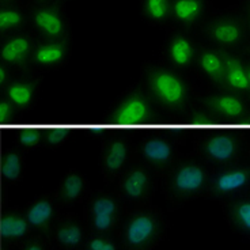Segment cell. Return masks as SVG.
<instances>
[{
	"mask_svg": "<svg viewBox=\"0 0 250 250\" xmlns=\"http://www.w3.org/2000/svg\"><path fill=\"white\" fill-rule=\"evenodd\" d=\"M154 88L158 95L169 104H175L184 97L182 83L170 74H158L154 79Z\"/></svg>",
	"mask_w": 250,
	"mask_h": 250,
	"instance_id": "obj_1",
	"label": "cell"
},
{
	"mask_svg": "<svg viewBox=\"0 0 250 250\" xmlns=\"http://www.w3.org/2000/svg\"><path fill=\"white\" fill-rule=\"evenodd\" d=\"M147 107L142 100L133 98L128 101L124 106L121 107L116 116V123L124 126H131L133 124H138L146 117Z\"/></svg>",
	"mask_w": 250,
	"mask_h": 250,
	"instance_id": "obj_2",
	"label": "cell"
},
{
	"mask_svg": "<svg viewBox=\"0 0 250 250\" xmlns=\"http://www.w3.org/2000/svg\"><path fill=\"white\" fill-rule=\"evenodd\" d=\"M154 230V222L148 216H139L133 219L126 231L128 241L133 245H139L144 242L147 238L150 237Z\"/></svg>",
	"mask_w": 250,
	"mask_h": 250,
	"instance_id": "obj_3",
	"label": "cell"
},
{
	"mask_svg": "<svg viewBox=\"0 0 250 250\" xmlns=\"http://www.w3.org/2000/svg\"><path fill=\"white\" fill-rule=\"evenodd\" d=\"M116 211V206L110 199H98L94 203V225L98 230H106L112 226V219Z\"/></svg>",
	"mask_w": 250,
	"mask_h": 250,
	"instance_id": "obj_4",
	"label": "cell"
},
{
	"mask_svg": "<svg viewBox=\"0 0 250 250\" xmlns=\"http://www.w3.org/2000/svg\"><path fill=\"white\" fill-rule=\"evenodd\" d=\"M204 180V174L199 167L189 166L180 170L175 178V185L181 190H196Z\"/></svg>",
	"mask_w": 250,
	"mask_h": 250,
	"instance_id": "obj_5",
	"label": "cell"
},
{
	"mask_svg": "<svg viewBox=\"0 0 250 250\" xmlns=\"http://www.w3.org/2000/svg\"><path fill=\"white\" fill-rule=\"evenodd\" d=\"M34 19L38 27L49 36H57L62 30V19L52 11H40Z\"/></svg>",
	"mask_w": 250,
	"mask_h": 250,
	"instance_id": "obj_6",
	"label": "cell"
},
{
	"mask_svg": "<svg viewBox=\"0 0 250 250\" xmlns=\"http://www.w3.org/2000/svg\"><path fill=\"white\" fill-rule=\"evenodd\" d=\"M27 50H29V41L26 38H14L4 45L1 50V56L7 62H18L27 53Z\"/></svg>",
	"mask_w": 250,
	"mask_h": 250,
	"instance_id": "obj_7",
	"label": "cell"
},
{
	"mask_svg": "<svg viewBox=\"0 0 250 250\" xmlns=\"http://www.w3.org/2000/svg\"><path fill=\"white\" fill-rule=\"evenodd\" d=\"M208 152L216 158L219 161H225L227 158H230L234 151V144L229 138L226 136H218L209 140V143L207 146Z\"/></svg>",
	"mask_w": 250,
	"mask_h": 250,
	"instance_id": "obj_8",
	"label": "cell"
},
{
	"mask_svg": "<svg viewBox=\"0 0 250 250\" xmlns=\"http://www.w3.org/2000/svg\"><path fill=\"white\" fill-rule=\"evenodd\" d=\"M27 230V223L17 216H6L1 220V235L4 238L22 237Z\"/></svg>",
	"mask_w": 250,
	"mask_h": 250,
	"instance_id": "obj_9",
	"label": "cell"
},
{
	"mask_svg": "<svg viewBox=\"0 0 250 250\" xmlns=\"http://www.w3.org/2000/svg\"><path fill=\"white\" fill-rule=\"evenodd\" d=\"M200 11V3L197 0H177L174 4L175 17L181 21H192Z\"/></svg>",
	"mask_w": 250,
	"mask_h": 250,
	"instance_id": "obj_10",
	"label": "cell"
},
{
	"mask_svg": "<svg viewBox=\"0 0 250 250\" xmlns=\"http://www.w3.org/2000/svg\"><path fill=\"white\" fill-rule=\"evenodd\" d=\"M144 154L151 161L163 162L170 156V147L169 144L162 140H150L144 146Z\"/></svg>",
	"mask_w": 250,
	"mask_h": 250,
	"instance_id": "obj_11",
	"label": "cell"
},
{
	"mask_svg": "<svg viewBox=\"0 0 250 250\" xmlns=\"http://www.w3.org/2000/svg\"><path fill=\"white\" fill-rule=\"evenodd\" d=\"M170 55L173 57L177 64L184 65L190 60L192 56V46L189 44V41L185 38H177L174 40V42L171 44L170 48Z\"/></svg>",
	"mask_w": 250,
	"mask_h": 250,
	"instance_id": "obj_12",
	"label": "cell"
},
{
	"mask_svg": "<svg viewBox=\"0 0 250 250\" xmlns=\"http://www.w3.org/2000/svg\"><path fill=\"white\" fill-rule=\"evenodd\" d=\"M52 215V206L48 201H38L27 212V219L33 226H42Z\"/></svg>",
	"mask_w": 250,
	"mask_h": 250,
	"instance_id": "obj_13",
	"label": "cell"
},
{
	"mask_svg": "<svg viewBox=\"0 0 250 250\" xmlns=\"http://www.w3.org/2000/svg\"><path fill=\"white\" fill-rule=\"evenodd\" d=\"M147 182V177L143 171L136 170L131 174L128 175L126 181H125V192L131 197H139L143 193V189Z\"/></svg>",
	"mask_w": 250,
	"mask_h": 250,
	"instance_id": "obj_14",
	"label": "cell"
},
{
	"mask_svg": "<svg viewBox=\"0 0 250 250\" xmlns=\"http://www.w3.org/2000/svg\"><path fill=\"white\" fill-rule=\"evenodd\" d=\"M227 67H229V82L231 86L237 88H246L249 86V78L245 75L237 60L232 59L227 60Z\"/></svg>",
	"mask_w": 250,
	"mask_h": 250,
	"instance_id": "obj_15",
	"label": "cell"
},
{
	"mask_svg": "<svg viewBox=\"0 0 250 250\" xmlns=\"http://www.w3.org/2000/svg\"><path fill=\"white\" fill-rule=\"evenodd\" d=\"M213 36L223 44H232L239 38V29L234 23H220L215 27Z\"/></svg>",
	"mask_w": 250,
	"mask_h": 250,
	"instance_id": "obj_16",
	"label": "cell"
},
{
	"mask_svg": "<svg viewBox=\"0 0 250 250\" xmlns=\"http://www.w3.org/2000/svg\"><path fill=\"white\" fill-rule=\"evenodd\" d=\"M246 182V174L244 171H235V173H229V174L222 175L219 178L218 187L223 192H230L237 188L242 187Z\"/></svg>",
	"mask_w": 250,
	"mask_h": 250,
	"instance_id": "obj_17",
	"label": "cell"
},
{
	"mask_svg": "<svg viewBox=\"0 0 250 250\" xmlns=\"http://www.w3.org/2000/svg\"><path fill=\"white\" fill-rule=\"evenodd\" d=\"M62 46L59 45H48V46H42L37 50V60L42 64H53L62 60Z\"/></svg>",
	"mask_w": 250,
	"mask_h": 250,
	"instance_id": "obj_18",
	"label": "cell"
},
{
	"mask_svg": "<svg viewBox=\"0 0 250 250\" xmlns=\"http://www.w3.org/2000/svg\"><path fill=\"white\" fill-rule=\"evenodd\" d=\"M125 155H126V151H125L124 144L120 143V142L113 143L106 156V166L109 169L117 170L124 163Z\"/></svg>",
	"mask_w": 250,
	"mask_h": 250,
	"instance_id": "obj_19",
	"label": "cell"
},
{
	"mask_svg": "<svg viewBox=\"0 0 250 250\" xmlns=\"http://www.w3.org/2000/svg\"><path fill=\"white\" fill-rule=\"evenodd\" d=\"M3 175L8 180H15L21 173V162L17 154H8L3 162Z\"/></svg>",
	"mask_w": 250,
	"mask_h": 250,
	"instance_id": "obj_20",
	"label": "cell"
},
{
	"mask_svg": "<svg viewBox=\"0 0 250 250\" xmlns=\"http://www.w3.org/2000/svg\"><path fill=\"white\" fill-rule=\"evenodd\" d=\"M8 95L15 104L23 106L26 104H29V101H30L31 88L29 86H25V84H15L13 87H10Z\"/></svg>",
	"mask_w": 250,
	"mask_h": 250,
	"instance_id": "obj_21",
	"label": "cell"
},
{
	"mask_svg": "<svg viewBox=\"0 0 250 250\" xmlns=\"http://www.w3.org/2000/svg\"><path fill=\"white\" fill-rule=\"evenodd\" d=\"M216 105H218V107L222 112H225L229 116H238L239 113L242 112L241 102L235 100V98H232V97H223V98H220L216 102Z\"/></svg>",
	"mask_w": 250,
	"mask_h": 250,
	"instance_id": "obj_22",
	"label": "cell"
},
{
	"mask_svg": "<svg viewBox=\"0 0 250 250\" xmlns=\"http://www.w3.org/2000/svg\"><path fill=\"white\" fill-rule=\"evenodd\" d=\"M82 188H83V182H82L81 177L69 175L64 182V194L68 199H75L81 194Z\"/></svg>",
	"mask_w": 250,
	"mask_h": 250,
	"instance_id": "obj_23",
	"label": "cell"
},
{
	"mask_svg": "<svg viewBox=\"0 0 250 250\" xmlns=\"http://www.w3.org/2000/svg\"><path fill=\"white\" fill-rule=\"evenodd\" d=\"M81 230L75 226H65L59 231V239L65 245H75L81 239Z\"/></svg>",
	"mask_w": 250,
	"mask_h": 250,
	"instance_id": "obj_24",
	"label": "cell"
},
{
	"mask_svg": "<svg viewBox=\"0 0 250 250\" xmlns=\"http://www.w3.org/2000/svg\"><path fill=\"white\" fill-rule=\"evenodd\" d=\"M201 65L206 71L207 74H211V75H216L220 72L222 68V64H220V59L213 53H206L203 59H201Z\"/></svg>",
	"mask_w": 250,
	"mask_h": 250,
	"instance_id": "obj_25",
	"label": "cell"
},
{
	"mask_svg": "<svg viewBox=\"0 0 250 250\" xmlns=\"http://www.w3.org/2000/svg\"><path fill=\"white\" fill-rule=\"evenodd\" d=\"M147 10L152 18L162 19L167 11L166 0H147Z\"/></svg>",
	"mask_w": 250,
	"mask_h": 250,
	"instance_id": "obj_26",
	"label": "cell"
},
{
	"mask_svg": "<svg viewBox=\"0 0 250 250\" xmlns=\"http://www.w3.org/2000/svg\"><path fill=\"white\" fill-rule=\"evenodd\" d=\"M22 17L21 14L17 11H11V10H4L0 13V27L1 29H8L11 26H17L21 23Z\"/></svg>",
	"mask_w": 250,
	"mask_h": 250,
	"instance_id": "obj_27",
	"label": "cell"
},
{
	"mask_svg": "<svg viewBox=\"0 0 250 250\" xmlns=\"http://www.w3.org/2000/svg\"><path fill=\"white\" fill-rule=\"evenodd\" d=\"M238 216L241 219V222L244 223L248 229L250 230V204L246 203V204H242L238 209Z\"/></svg>",
	"mask_w": 250,
	"mask_h": 250,
	"instance_id": "obj_28",
	"label": "cell"
},
{
	"mask_svg": "<svg viewBox=\"0 0 250 250\" xmlns=\"http://www.w3.org/2000/svg\"><path fill=\"white\" fill-rule=\"evenodd\" d=\"M90 248H91V250H116L114 245L107 242V241H104V239H94V241H91Z\"/></svg>",
	"mask_w": 250,
	"mask_h": 250,
	"instance_id": "obj_29",
	"label": "cell"
},
{
	"mask_svg": "<svg viewBox=\"0 0 250 250\" xmlns=\"http://www.w3.org/2000/svg\"><path fill=\"white\" fill-rule=\"evenodd\" d=\"M38 133L36 132H29V133H23V135H21V142L26 146H33V144H36L38 142Z\"/></svg>",
	"mask_w": 250,
	"mask_h": 250,
	"instance_id": "obj_30",
	"label": "cell"
},
{
	"mask_svg": "<svg viewBox=\"0 0 250 250\" xmlns=\"http://www.w3.org/2000/svg\"><path fill=\"white\" fill-rule=\"evenodd\" d=\"M64 138H65V135H62V133H60V132L56 131V129L52 132V133H49V135H48V140H49L50 143H53V144L62 142Z\"/></svg>",
	"mask_w": 250,
	"mask_h": 250,
	"instance_id": "obj_31",
	"label": "cell"
},
{
	"mask_svg": "<svg viewBox=\"0 0 250 250\" xmlns=\"http://www.w3.org/2000/svg\"><path fill=\"white\" fill-rule=\"evenodd\" d=\"M10 106H8V104L7 102H1V105H0V121H6L7 117H8V114H10Z\"/></svg>",
	"mask_w": 250,
	"mask_h": 250,
	"instance_id": "obj_32",
	"label": "cell"
},
{
	"mask_svg": "<svg viewBox=\"0 0 250 250\" xmlns=\"http://www.w3.org/2000/svg\"><path fill=\"white\" fill-rule=\"evenodd\" d=\"M4 79H6V71L1 68L0 69V82H4Z\"/></svg>",
	"mask_w": 250,
	"mask_h": 250,
	"instance_id": "obj_33",
	"label": "cell"
},
{
	"mask_svg": "<svg viewBox=\"0 0 250 250\" xmlns=\"http://www.w3.org/2000/svg\"><path fill=\"white\" fill-rule=\"evenodd\" d=\"M27 250H41V248L40 246H37V245H33V246H30Z\"/></svg>",
	"mask_w": 250,
	"mask_h": 250,
	"instance_id": "obj_34",
	"label": "cell"
},
{
	"mask_svg": "<svg viewBox=\"0 0 250 250\" xmlns=\"http://www.w3.org/2000/svg\"><path fill=\"white\" fill-rule=\"evenodd\" d=\"M248 78H249V83H250V72H249V76H248Z\"/></svg>",
	"mask_w": 250,
	"mask_h": 250,
	"instance_id": "obj_35",
	"label": "cell"
}]
</instances>
